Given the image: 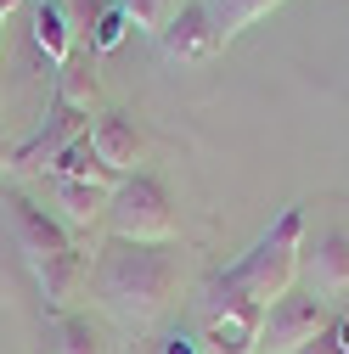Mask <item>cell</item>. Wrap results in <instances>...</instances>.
<instances>
[{
	"label": "cell",
	"mask_w": 349,
	"mask_h": 354,
	"mask_svg": "<svg viewBox=\"0 0 349 354\" xmlns=\"http://www.w3.org/2000/svg\"><path fill=\"white\" fill-rule=\"evenodd\" d=\"M91 292H96L107 321H118L129 332H147L152 321H163V309L181 292V248L107 236L91 259Z\"/></svg>",
	"instance_id": "cell-1"
},
{
	"label": "cell",
	"mask_w": 349,
	"mask_h": 354,
	"mask_svg": "<svg viewBox=\"0 0 349 354\" xmlns=\"http://www.w3.org/2000/svg\"><path fill=\"white\" fill-rule=\"evenodd\" d=\"M304 208H282L276 225L259 236L242 259H231L226 270L208 276V292L220 298H237V304H253V309H271L282 292L298 287V253H304Z\"/></svg>",
	"instance_id": "cell-2"
},
{
	"label": "cell",
	"mask_w": 349,
	"mask_h": 354,
	"mask_svg": "<svg viewBox=\"0 0 349 354\" xmlns=\"http://www.w3.org/2000/svg\"><path fill=\"white\" fill-rule=\"evenodd\" d=\"M107 236L118 242H174L181 236V214H174V197L158 174L136 169L124 174L107 197Z\"/></svg>",
	"instance_id": "cell-3"
},
{
	"label": "cell",
	"mask_w": 349,
	"mask_h": 354,
	"mask_svg": "<svg viewBox=\"0 0 349 354\" xmlns=\"http://www.w3.org/2000/svg\"><path fill=\"white\" fill-rule=\"evenodd\" d=\"M298 287L321 298L332 315L349 309V231L343 225H327L316 236H304V253H298Z\"/></svg>",
	"instance_id": "cell-4"
},
{
	"label": "cell",
	"mask_w": 349,
	"mask_h": 354,
	"mask_svg": "<svg viewBox=\"0 0 349 354\" xmlns=\"http://www.w3.org/2000/svg\"><path fill=\"white\" fill-rule=\"evenodd\" d=\"M0 208H6L12 242H17V253L28 259V270H39V264H51V259L73 253V236L57 225V214H51V208H39L28 192L6 186V192H0Z\"/></svg>",
	"instance_id": "cell-5"
},
{
	"label": "cell",
	"mask_w": 349,
	"mask_h": 354,
	"mask_svg": "<svg viewBox=\"0 0 349 354\" xmlns=\"http://www.w3.org/2000/svg\"><path fill=\"white\" fill-rule=\"evenodd\" d=\"M327 326H332V309L321 298H310L304 287H293L265 309V321H259V354H293Z\"/></svg>",
	"instance_id": "cell-6"
},
{
	"label": "cell",
	"mask_w": 349,
	"mask_h": 354,
	"mask_svg": "<svg viewBox=\"0 0 349 354\" xmlns=\"http://www.w3.org/2000/svg\"><path fill=\"white\" fill-rule=\"evenodd\" d=\"M259 321H265V309L237 304V298H220V292L203 287L197 343H203L208 354H259Z\"/></svg>",
	"instance_id": "cell-7"
},
{
	"label": "cell",
	"mask_w": 349,
	"mask_h": 354,
	"mask_svg": "<svg viewBox=\"0 0 349 354\" xmlns=\"http://www.w3.org/2000/svg\"><path fill=\"white\" fill-rule=\"evenodd\" d=\"M91 124H96L91 113H73V107H62V102L51 96L46 118H39V124H34V136L6 158V169H12V174H46V169H51L79 136H91Z\"/></svg>",
	"instance_id": "cell-8"
},
{
	"label": "cell",
	"mask_w": 349,
	"mask_h": 354,
	"mask_svg": "<svg viewBox=\"0 0 349 354\" xmlns=\"http://www.w3.org/2000/svg\"><path fill=\"white\" fill-rule=\"evenodd\" d=\"M158 46H163L169 62H214L226 39H220V23H214V12L203 0H186V6L158 28Z\"/></svg>",
	"instance_id": "cell-9"
},
{
	"label": "cell",
	"mask_w": 349,
	"mask_h": 354,
	"mask_svg": "<svg viewBox=\"0 0 349 354\" xmlns=\"http://www.w3.org/2000/svg\"><path fill=\"white\" fill-rule=\"evenodd\" d=\"M46 343H51V354H124L113 321L91 315V309H68V315L46 321Z\"/></svg>",
	"instance_id": "cell-10"
},
{
	"label": "cell",
	"mask_w": 349,
	"mask_h": 354,
	"mask_svg": "<svg viewBox=\"0 0 349 354\" xmlns=\"http://www.w3.org/2000/svg\"><path fill=\"white\" fill-rule=\"evenodd\" d=\"M46 197L57 208V225L73 236V231H96L107 225V197L102 186H84V180H57V174H46Z\"/></svg>",
	"instance_id": "cell-11"
},
{
	"label": "cell",
	"mask_w": 349,
	"mask_h": 354,
	"mask_svg": "<svg viewBox=\"0 0 349 354\" xmlns=\"http://www.w3.org/2000/svg\"><path fill=\"white\" fill-rule=\"evenodd\" d=\"M91 152L124 180V174L141 169V152H147V147H141V129L129 124L124 113H96V124H91Z\"/></svg>",
	"instance_id": "cell-12"
},
{
	"label": "cell",
	"mask_w": 349,
	"mask_h": 354,
	"mask_svg": "<svg viewBox=\"0 0 349 354\" xmlns=\"http://www.w3.org/2000/svg\"><path fill=\"white\" fill-rule=\"evenodd\" d=\"M28 23H34V46L46 51V62L62 68L73 57V39H79L68 6H62V0H28Z\"/></svg>",
	"instance_id": "cell-13"
},
{
	"label": "cell",
	"mask_w": 349,
	"mask_h": 354,
	"mask_svg": "<svg viewBox=\"0 0 349 354\" xmlns=\"http://www.w3.org/2000/svg\"><path fill=\"white\" fill-rule=\"evenodd\" d=\"M62 107H73V113H102V79H96V68H91V57H68L62 68H57V91H51Z\"/></svg>",
	"instance_id": "cell-14"
},
{
	"label": "cell",
	"mask_w": 349,
	"mask_h": 354,
	"mask_svg": "<svg viewBox=\"0 0 349 354\" xmlns=\"http://www.w3.org/2000/svg\"><path fill=\"white\" fill-rule=\"evenodd\" d=\"M46 174H57V180H84V186H102V192H113V186H118V174L91 152V136H79V141H73V147L46 169Z\"/></svg>",
	"instance_id": "cell-15"
},
{
	"label": "cell",
	"mask_w": 349,
	"mask_h": 354,
	"mask_svg": "<svg viewBox=\"0 0 349 354\" xmlns=\"http://www.w3.org/2000/svg\"><path fill=\"white\" fill-rule=\"evenodd\" d=\"M203 6L214 12V23H220V39L231 46V39L242 34V28H253L259 17H271L282 0H203Z\"/></svg>",
	"instance_id": "cell-16"
},
{
	"label": "cell",
	"mask_w": 349,
	"mask_h": 354,
	"mask_svg": "<svg viewBox=\"0 0 349 354\" xmlns=\"http://www.w3.org/2000/svg\"><path fill=\"white\" fill-rule=\"evenodd\" d=\"M181 6H186V0H129L124 17H129V28H141V34L158 39V28H163L174 12H181Z\"/></svg>",
	"instance_id": "cell-17"
},
{
	"label": "cell",
	"mask_w": 349,
	"mask_h": 354,
	"mask_svg": "<svg viewBox=\"0 0 349 354\" xmlns=\"http://www.w3.org/2000/svg\"><path fill=\"white\" fill-rule=\"evenodd\" d=\"M124 34H129V17H124V6H102V17L91 23V51H118L124 46Z\"/></svg>",
	"instance_id": "cell-18"
},
{
	"label": "cell",
	"mask_w": 349,
	"mask_h": 354,
	"mask_svg": "<svg viewBox=\"0 0 349 354\" xmlns=\"http://www.w3.org/2000/svg\"><path fill=\"white\" fill-rule=\"evenodd\" d=\"M158 354H203V343H197V332H192V326H174V332L158 343Z\"/></svg>",
	"instance_id": "cell-19"
},
{
	"label": "cell",
	"mask_w": 349,
	"mask_h": 354,
	"mask_svg": "<svg viewBox=\"0 0 349 354\" xmlns=\"http://www.w3.org/2000/svg\"><path fill=\"white\" fill-rule=\"evenodd\" d=\"M293 354H343V348H338V337H332V326H327V332H316L310 343H304V348H293Z\"/></svg>",
	"instance_id": "cell-20"
},
{
	"label": "cell",
	"mask_w": 349,
	"mask_h": 354,
	"mask_svg": "<svg viewBox=\"0 0 349 354\" xmlns=\"http://www.w3.org/2000/svg\"><path fill=\"white\" fill-rule=\"evenodd\" d=\"M332 337H338V348L349 354V309H338V315H332Z\"/></svg>",
	"instance_id": "cell-21"
},
{
	"label": "cell",
	"mask_w": 349,
	"mask_h": 354,
	"mask_svg": "<svg viewBox=\"0 0 349 354\" xmlns=\"http://www.w3.org/2000/svg\"><path fill=\"white\" fill-rule=\"evenodd\" d=\"M17 6H28V0H0V28H6V17H12Z\"/></svg>",
	"instance_id": "cell-22"
},
{
	"label": "cell",
	"mask_w": 349,
	"mask_h": 354,
	"mask_svg": "<svg viewBox=\"0 0 349 354\" xmlns=\"http://www.w3.org/2000/svg\"><path fill=\"white\" fill-rule=\"evenodd\" d=\"M113 6H129V0H113Z\"/></svg>",
	"instance_id": "cell-23"
},
{
	"label": "cell",
	"mask_w": 349,
	"mask_h": 354,
	"mask_svg": "<svg viewBox=\"0 0 349 354\" xmlns=\"http://www.w3.org/2000/svg\"><path fill=\"white\" fill-rule=\"evenodd\" d=\"M124 354H141V348H124Z\"/></svg>",
	"instance_id": "cell-24"
},
{
	"label": "cell",
	"mask_w": 349,
	"mask_h": 354,
	"mask_svg": "<svg viewBox=\"0 0 349 354\" xmlns=\"http://www.w3.org/2000/svg\"><path fill=\"white\" fill-rule=\"evenodd\" d=\"M0 169H6V163H0Z\"/></svg>",
	"instance_id": "cell-25"
}]
</instances>
